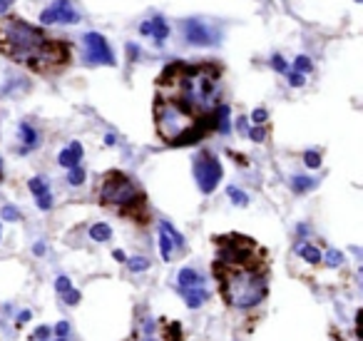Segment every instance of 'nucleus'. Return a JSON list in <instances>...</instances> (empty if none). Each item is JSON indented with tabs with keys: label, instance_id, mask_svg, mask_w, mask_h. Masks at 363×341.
<instances>
[{
	"label": "nucleus",
	"instance_id": "obj_11",
	"mask_svg": "<svg viewBox=\"0 0 363 341\" xmlns=\"http://www.w3.org/2000/svg\"><path fill=\"white\" fill-rule=\"evenodd\" d=\"M80 160H82V145L80 142H70V147H65V150H60L58 154V162L62 167H77L80 165Z\"/></svg>",
	"mask_w": 363,
	"mask_h": 341
},
{
	"label": "nucleus",
	"instance_id": "obj_3",
	"mask_svg": "<svg viewBox=\"0 0 363 341\" xmlns=\"http://www.w3.org/2000/svg\"><path fill=\"white\" fill-rule=\"evenodd\" d=\"M214 274L219 279L222 297L236 309H251L267 297V269L261 262L254 264H224L216 259Z\"/></svg>",
	"mask_w": 363,
	"mask_h": 341
},
{
	"label": "nucleus",
	"instance_id": "obj_38",
	"mask_svg": "<svg viewBox=\"0 0 363 341\" xmlns=\"http://www.w3.org/2000/svg\"><path fill=\"white\" fill-rule=\"evenodd\" d=\"M139 35H152V22H150V20L139 25Z\"/></svg>",
	"mask_w": 363,
	"mask_h": 341
},
{
	"label": "nucleus",
	"instance_id": "obj_19",
	"mask_svg": "<svg viewBox=\"0 0 363 341\" xmlns=\"http://www.w3.org/2000/svg\"><path fill=\"white\" fill-rule=\"evenodd\" d=\"M321 259H324L328 266H341L344 264V254H341L338 249H328L326 254H321Z\"/></svg>",
	"mask_w": 363,
	"mask_h": 341
},
{
	"label": "nucleus",
	"instance_id": "obj_26",
	"mask_svg": "<svg viewBox=\"0 0 363 341\" xmlns=\"http://www.w3.org/2000/svg\"><path fill=\"white\" fill-rule=\"evenodd\" d=\"M247 134H249V140H251V142H256V145L267 140V130H264V125H256V127H251Z\"/></svg>",
	"mask_w": 363,
	"mask_h": 341
},
{
	"label": "nucleus",
	"instance_id": "obj_18",
	"mask_svg": "<svg viewBox=\"0 0 363 341\" xmlns=\"http://www.w3.org/2000/svg\"><path fill=\"white\" fill-rule=\"evenodd\" d=\"M112 237V229H110V224H92L90 227V239H95V242H107Z\"/></svg>",
	"mask_w": 363,
	"mask_h": 341
},
{
	"label": "nucleus",
	"instance_id": "obj_31",
	"mask_svg": "<svg viewBox=\"0 0 363 341\" xmlns=\"http://www.w3.org/2000/svg\"><path fill=\"white\" fill-rule=\"evenodd\" d=\"M35 202H38V209H42V212H47V209L53 207V194H50V192H45V194H40V197H35Z\"/></svg>",
	"mask_w": 363,
	"mask_h": 341
},
{
	"label": "nucleus",
	"instance_id": "obj_35",
	"mask_svg": "<svg viewBox=\"0 0 363 341\" xmlns=\"http://www.w3.org/2000/svg\"><path fill=\"white\" fill-rule=\"evenodd\" d=\"M62 297H65V304H70V306H75V304L80 302V291H77V289H67Z\"/></svg>",
	"mask_w": 363,
	"mask_h": 341
},
{
	"label": "nucleus",
	"instance_id": "obj_33",
	"mask_svg": "<svg viewBox=\"0 0 363 341\" xmlns=\"http://www.w3.org/2000/svg\"><path fill=\"white\" fill-rule=\"evenodd\" d=\"M55 289H58L60 294H65L67 289H72V282H70V279L62 274V277H58V279H55Z\"/></svg>",
	"mask_w": 363,
	"mask_h": 341
},
{
	"label": "nucleus",
	"instance_id": "obj_15",
	"mask_svg": "<svg viewBox=\"0 0 363 341\" xmlns=\"http://www.w3.org/2000/svg\"><path fill=\"white\" fill-rule=\"evenodd\" d=\"M296 254L304 257L308 264H319V262H321V249L313 244H299L296 246Z\"/></svg>",
	"mask_w": 363,
	"mask_h": 341
},
{
	"label": "nucleus",
	"instance_id": "obj_5",
	"mask_svg": "<svg viewBox=\"0 0 363 341\" xmlns=\"http://www.w3.org/2000/svg\"><path fill=\"white\" fill-rule=\"evenodd\" d=\"M130 341H182V331L177 322L152 319L150 314H142Z\"/></svg>",
	"mask_w": 363,
	"mask_h": 341
},
{
	"label": "nucleus",
	"instance_id": "obj_28",
	"mask_svg": "<svg viewBox=\"0 0 363 341\" xmlns=\"http://www.w3.org/2000/svg\"><path fill=\"white\" fill-rule=\"evenodd\" d=\"M271 67H274L276 73H281V75H284V73H288V62H286V60H284L281 55H274V57H271Z\"/></svg>",
	"mask_w": 363,
	"mask_h": 341
},
{
	"label": "nucleus",
	"instance_id": "obj_22",
	"mask_svg": "<svg viewBox=\"0 0 363 341\" xmlns=\"http://www.w3.org/2000/svg\"><path fill=\"white\" fill-rule=\"evenodd\" d=\"M85 177H87V174H85V170H82V167L77 165V167H70V174H67V182H70L72 187H80V185L85 182Z\"/></svg>",
	"mask_w": 363,
	"mask_h": 341
},
{
	"label": "nucleus",
	"instance_id": "obj_27",
	"mask_svg": "<svg viewBox=\"0 0 363 341\" xmlns=\"http://www.w3.org/2000/svg\"><path fill=\"white\" fill-rule=\"evenodd\" d=\"M127 264H130L132 271H144V269H150V259H144V257H132Z\"/></svg>",
	"mask_w": 363,
	"mask_h": 341
},
{
	"label": "nucleus",
	"instance_id": "obj_4",
	"mask_svg": "<svg viewBox=\"0 0 363 341\" xmlns=\"http://www.w3.org/2000/svg\"><path fill=\"white\" fill-rule=\"evenodd\" d=\"M100 202L105 207H115L117 212L142 214L144 212V194L137 190L132 179L122 172H107L100 182Z\"/></svg>",
	"mask_w": 363,
	"mask_h": 341
},
{
	"label": "nucleus",
	"instance_id": "obj_1",
	"mask_svg": "<svg viewBox=\"0 0 363 341\" xmlns=\"http://www.w3.org/2000/svg\"><path fill=\"white\" fill-rule=\"evenodd\" d=\"M3 50L10 60L20 65H28L40 75L58 73L70 60V48L60 40L45 38V33L33 28L25 20H8L5 35H3Z\"/></svg>",
	"mask_w": 363,
	"mask_h": 341
},
{
	"label": "nucleus",
	"instance_id": "obj_42",
	"mask_svg": "<svg viewBox=\"0 0 363 341\" xmlns=\"http://www.w3.org/2000/svg\"><path fill=\"white\" fill-rule=\"evenodd\" d=\"M112 257H115L117 262H125V252H122V249H115V252H112Z\"/></svg>",
	"mask_w": 363,
	"mask_h": 341
},
{
	"label": "nucleus",
	"instance_id": "obj_39",
	"mask_svg": "<svg viewBox=\"0 0 363 341\" xmlns=\"http://www.w3.org/2000/svg\"><path fill=\"white\" fill-rule=\"evenodd\" d=\"M10 5H13V0H0V15H5L10 10Z\"/></svg>",
	"mask_w": 363,
	"mask_h": 341
},
{
	"label": "nucleus",
	"instance_id": "obj_6",
	"mask_svg": "<svg viewBox=\"0 0 363 341\" xmlns=\"http://www.w3.org/2000/svg\"><path fill=\"white\" fill-rule=\"evenodd\" d=\"M194 177H197L199 190L204 194H211L216 190V185L222 182V162L211 152H202L194 160Z\"/></svg>",
	"mask_w": 363,
	"mask_h": 341
},
{
	"label": "nucleus",
	"instance_id": "obj_23",
	"mask_svg": "<svg viewBox=\"0 0 363 341\" xmlns=\"http://www.w3.org/2000/svg\"><path fill=\"white\" fill-rule=\"evenodd\" d=\"M159 227H162V229H164V232H167V234H170V237H172L174 246H179V249H184V237H182V234H179V232H177V229H174L172 224H170V222H162Z\"/></svg>",
	"mask_w": 363,
	"mask_h": 341
},
{
	"label": "nucleus",
	"instance_id": "obj_34",
	"mask_svg": "<svg viewBox=\"0 0 363 341\" xmlns=\"http://www.w3.org/2000/svg\"><path fill=\"white\" fill-rule=\"evenodd\" d=\"M267 117H269V112L264 110V107H256V110L251 112V120H254L256 125H264V122H267Z\"/></svg>",
	"mask_w": 363,
	"mask_h": 341
},
{
	"label": "nucleus",
	"instance_id": "obj_46",
	"mask_svg": "<svg viewBox=\"0 0 363 341\" xmlns=\"http://www.w3.org/2000/svg\"><path fill=\"white\" fill-rule=\"evenodd\" d=\"M356 3H361V0H356Z\"/></svg>",
	"mask_w": 363,
	"mask_h": 341
},
{
	"label": "nucleus",
	"instance_id": "obj_7",
	"mask_svg": "<svg viewBox=\"0 0 363 341\" xmlns=\"http://www.w3.org/2000/svg\"><path fill=\"white\" fill-rule=\"evenodd\" d=\"M182 33H184L187 42H189V45H197V48H209L214 42H219V35L211 30L204 20H199V18L182 20Z\"/></svg>",
	"mask_w": 363,
	"mask_h": 341
},
{
	"label": "nucleus",
	"instance_id": "obj_10",
	"mask_svg": "<svg viewBox=\"0 0 363 341\" xmlns=\"http://www.w3.org/2000/svg\"><path fill=\"white\" fill-rule=\"evenodd\" d=\"M18 137H20V154H28V152L33 150V147H38V142H40V134L38 130L30 125V122H20V127H18Z\"/></svg>",
	"mask_w": 363,
	"mask_h": 341
},
{
	"label": "nucleus",
	"instance_id": "obj_45",
	"mask_svg": "<svg viewBox=\"0 0 363 341\" xmlns=\"http://www.w3.org/2000/svg\"><path fill=\"white\" fill-rule=\"evenodd\" d=\"M58 341H65V339H58Z\"/></svg>",
	"mask_w": 363,
	"mask_h": 341
},
{
	"label": "nucleus",
	"instance_id": "obj_30",
	"mask_svg": "<svg viewBox=\"0 0 363 341\" xmlns=\"http://www.w3.org/2000/svg\"><path fill=\"white\" fill-rule=\"evenodd\" d=\"M0 214H3V219H5V222H18L20 219V212L15 207H10V204H5Z\"/></svg>",
	"mask_w": 363,
	"mask_h": 341
},
{
	"label": "nucleus",
	"instance_id": "obj_9",
	"mask_svg": "<svg viewBox=\"0 0 363 341\" xmlns=\"http://www.w3.org/2000/svg\"><path fill=\"white\" fill-rule=\"evenodd\" d=\"M85 48H87V60L97 62V65H115L117 60L107 45V40L102 38L100 33H85Z\"/></svg>",
	"mask_w": 363,
	"mask_h": 341
},
{
	"label": "nucleus",
	"instance_id": "obj_41",
	"mask_svg": "<svg viewBox=\"0 0 363 341\" xmlns=\"http://www.w3.org/2000/svg\"><path fill=\"white\" fill-rule=\"evenodd\" d=\"M33 252H35V257H42V254H45V244H42V242H38V244L33 246Z\"/></svg>",
	"mask_w": 363,
	"mask_h": 341
},
{
	"label": "nucleus",
	"instance_id": "obj_21",
	"mask_svg": "<svg viewBox=\"0 0 363 341\" xmlns=\"http://www.w3.org/2000/svg\"><path fill=\"white\" fill-rule=\"evenodd\" d=\"M227 194H229V199L236 204V207H244V204L249 202V197L239 190V187H227Z\"/></svg>",
	"mask_w": 363,
	"mask_h": 341
},
{
	"label": "nucleus",
	"instance_id": "obj_25",
	"mask_svg": "<svg viewBox=\"0 0 363 341\" xmlns=\"http://www.w3.org/2000/svg\"><path fill=\"white\" fill-rule=\"evenodd\" d=\"M304 162H306L308 170H319V167H321V154H319L316 150H308L304 154Z\"/></svg>",
	"mask_w": 363,
	"mask_h": 341
},
{
	"label": "nucleus",
	"instance_id": "obj_44",
	"mask_svg": "<svg viewBox=\"0 0 363 341\" xmlns=\"http://www.w3.org/2000/svg\"><path fill=\"white\" fill-rule=\"evenodd\" d=\"M0 182H3V160H0Z\"/></svg>",
	"mask_w": 363,
	"mask_h": 341
},
{
	"label": "nucleus",
	"instance_id": "obj_40",
	"mask_svg": "<svg viewBox=\"0 0 363 341\" xmlns=\"http://www.w3.org/2000/svg\"><path fill=\"white\" fill-rule=\"evenodd\" d=\"M30 316H33V314H30L28 309H25V311H20V314H18V324H25V322H30Z\"/></svg>",
	"mask_w": 363,
	"mask_h": 341
},
{
	"label": "nucleus",
	"instance_id": "obj_36",
	"mask_svg": "<svg viewBox=\"0 0 363 341\" xmlns=\"http://www.w3.org/2000/svg\"><path fill=\"white\" fill-rule=\"evenodd\" d=\"M67 331H70V324L67 322H60L58 326H55V334H58L60 339H65V336H67Z\"/></svg>",
	"mask_w": 363,
	"mask_h": 341
},
{
	"label": "nucleus",
	"instance_id": "obj_32",
	"mask_svg": "<svg viewBox=\"0 0 363 341\" xmlns=\"http://www.w3.org/2000/svg\"><path fill=\"white\" fill-rule=\"evenodd\" d=\"M50 336H53V329H50V326H38L35 334H33V339L35 341H47Z\"/></svg>",
	"mask_w": 363,
	"mask_h": 341
},
{
	"label": "nucleus",
	"instance_id": "obj_8",
	"mask_svg": "<svg viewBox=\"0 0 363 341\" xmlns=\"http://www.w3.org/2000/svg\"><path fill=\"white\" fill-rule=\"evenodd\" d=\"M40 22L42 25H55V22H65V25H75L80 22V13L72 10L70 0H55L50 8H45L40 13Z\"/></svg>",
	"mask_w": 363,
	"mask_h": 341
},
{
	"label": "nucleus",
	"instance_id": "obj_12",
	"mask_svg": "<svg viewBox=\"0 0 363 341\" xmlns=\"http://www.w3.org/2000/svg\"><path fill=\"white\" fill-rule=\"evenodd\" d=\"M177 282H179V291H182V289H191V286H204V274H199V271H194L189 266H184V269H179Z\"/></svg>",
	"mask_w": 363,
	"mask_h": 341
},
{
	"label": "nucleus",
	"instance_id": "obj_14",
	"mask_svg": "<svg viewBox=\"0 0 363 341\" xmlns=\"http://www.w3.org/2000/svg\"><path fill=\"white\" fill-rule=\"evenodd\" d=\"M152 38H154V48H162L164 45V40L170 38V25H167V20L162 18V15H154L152 20Z\"/></svg>",
	"mask_w": 363,
	"mask_h": 341
},
{
	"label": "nucleus",
	"instance_id": "obj_2",
	"mask_svg": "<svg viewBox=\"0 0 363 341\" xmlns=\"http://www.w3.org/2000/svg\"><path fill=\"white\" fill-rule=\"evenodd\" d=\"M154 122H157V132L164 142H170L174 147L179 145H191L197 140H202L204 134L214 130L209 115H197L187 105H182L179 100L172 97H157L154 102Z\"/></svg>",
	"mask_w": 363,
	"mask_h": 341
},
{
	"label": "nucleus",
	"instance_id": "obj_17",
	"mask_svg": "<svg viewBox=\"0 0 363 341\" xmlns=\"http://www.w3.org/2000/svg\"><path fill=\"white\" fill-rule=\"evenodd\" d=\"M291 187L296 194H304V192L313 190L316 187V179H311V177H304V174H296L294 179H291Z\"/></svg>",
	"mask_w": 363,
	"mask_h": 341
},
{
	"label": "nucleus",
	"instance_id": "obj_43",
	"mask_svg": "<svg viewBox=\"0 0 363 341\" xmlns=\"http://www.w3.org/2000/svg\"><path fill=\"white\" fill-rule=\"evenodd\" d=\"M296 232H299L301 237H306V234H308V227H306V224H299V227H296Z\"/></svg>",
	"mask_w": 363,
	"mask_h": 341
},
{
	"label": "nucleus",
	"instance_id": "obj_29",
	"mask_svg": "<svg viewBox=\"0 0 363 341\" xmlns=\"http://www.w3.org/2000/svg\"><path fill=\"white\" fill-rule=\"evenodd\" d=\"M286 77H288V85H291V87H304V82H306L304 73H296V70H294V73H286Z\"/></svg>",
	"mask_w": 363,
	"mask_h": 341
},
{
	"label": "nucleus",
	"instance_id": "obj_20",
	"mask_svg": "<svg viewBox=\"0 0 363 341\" xmlns=\"http://www.w3.org/2000/svg\"><path fill=\"white\" fill-rule=\"evenodd\" d=\"M294 70H296V73H311V70H313V62H311V57L308 55H299L296 57V60H294Z\"/></svg>",
	"mask_w": 363,
	"mask_h": 341
},
{
	"label": "nucleus",
	"instance_id": "obj_37",
	"mask_svg": "<svg viewBox=\"0 0 363 341\" xmlns=\"http://www.w3.org/2000/svg\"><path fill=\"white\" fill-rule=\"evenodd\" d=\"M236 130H239L241 134L249 132V120H247V117H239V120H236Z\"/></svg>",
	"mask_w": 363,
	"mask_h": 341
},
{
	"label": "nucleus",
	"instance_id": "obj_16",
	"mask_svg": "<svg viewBox=\"0 0 363 341\" xmlns=\"http://www.w3.org/2000/svg\"><path fill=\"white\" fill-rule=\"evenodd\" d=\"M172 249H174V242H172V237L164 232V229L159 227V254H162V259L164 262H170L174 254H172Z\"/></svg>",
	"mask_w": 363,
	"mask_h": 341
},
{
	"label": "nucleus",
	"instance_id": "obj_24",
	"mask_svg": "<svg viewBox=\"0 0 363 341\" xmlns=\"http://www.w3.org/2000/svg\"><path fill=\"white\" fill-rule=\"evenodd\" d=\"M28 187H30V192H33L35 197H40V194H45V192H50V190H47V182H45L42 177H33V179L28 182Z\"/></svg>",
	"mask_w": 363,
	"mask_h": 341
},
{
	"label": "nucleus",
	"instance_id": "obj_13",
	"mask_svg": "<svg viewBox=\"0 0 363 341\" xmlns=\"http://www.w3.org/2000/svg\"><path fill=\"white\" fill-rule=\"evenodd\" d=\"M182 297H184V302L189 309H199L202 304L207 302V286H191V289H182Z\"/></svg>",
	"mask_w": 363,
	"mask_h": 341
}]
</instances>
